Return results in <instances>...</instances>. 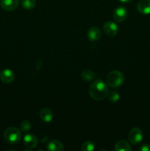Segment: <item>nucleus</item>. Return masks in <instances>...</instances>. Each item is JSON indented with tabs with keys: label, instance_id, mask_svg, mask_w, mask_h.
I'll use <instances>...</instances> for the list:
<instances>
[{
	"label": "nucleus",
	"instance_id": "obj_9",
	"mask_svg": "<svg viewBox=\"0 0 150 151\" xmlns=\"http://www.w3.org/2000/svg\"><path fill=\"white\" fill-rule=\"evenodd\" d=\"M137 9L141 14H150V0H140L137 5Z\"/></svg>",
	"mask_w": 150,
	"mask_h": 151
},
{
	"label": "nucleus",
	"instance_id": "obj_11",
	"mask_svg": "<svg viewBox=\"0 0 150 151\" xmlns=\"http://www.w3.org/2000/svg\"><path fill=\"white\" fill-rule=\"evenodd\" d=\"M101 29L98 27H92L88 32V38L91 41H96L101 38Z\"/></svg>",
	"mask_w": 150,
	"mask_h": 151
},
{
	"label": "nucleus",
	"instance_id": "obj_2",
	"mask_svg": "<svg viewBox=\"0 0 150 151\" xmlns=\"http://www.w3.org/2000/svg\"><path fill=\"white\" fill-rule=\"evenodd\" d=\"M21 132L15 127H9L6 128L4 132V138L9 144L14 145L19 142L21 139Z\"/></svg>",
	"mask_w": 150,
	"mask_h": 151
},
{
	"label": "nucleus",
	"instance_id": "obj_16",
	"mask_svg": "<svg viewBox=\"0 0 150 151\" xmlns=\"http://www.w3.org/2000/svg\"><path fill=\"white\" fill-rule=\"evenodd\" d=\"M21 5L26 10H32L36 5L35 0H21Z\"/></svg>",
	"mask_w": 150,
	"mask_h": 151
},
{
	"label": "nucleus",
	"instance_id": "obj_5",
	"mask_svg": "<svg viewBox=\"0 0 150 151\" xmlns=\"http://www.w3.org/2000/svg\"><path fill=\"white\" fill-rule=\"evenodd\" d=\"M128 16V11L126 7H116L113 11V19L117 22H123L124 21L126 20Z\"/></svg>",
	"mask_w": 150,
	"mask_h": 151
},
{
	"label": "nucleus",
	"instance_id": "obj_19",
	"mask_svg": "<svg viewBox=\"0 0 150 151\" xmlns=\"http://www.w3.org/2000/svg\"><path fill=\"white\" fill-rule=\"evenodd\" d=\"M31 128H32V125L31 123L27 120H24L23 122H21V123L20 124V128L22 131L24 132H27V131H30Z\"/></svg>",
	"mask_w": 150,
	"mask_h": 151
},
{
	"label": "nucleus",
	"instance_id": "obj_12",
	"mask_svg": "<svg viewBox=\"0 0 150 151\" xmlns=\"http://www.w3.org/2000/svg\"><path fill=\"white\" fill-rule=\"evenodd\" d=\"M39 116L44 122H50L53 119V113L50 109H43L40 111Z\"/></svg>",
	"mask_w": 150,
	"mask_h": 151
},
{
	"label": "nucleus",
	"instance_id": "obj_6",
	"mask_svg": "<svg viewBox=\"0 0 150 151\" xmlns=\"http://www.w3.org/2000/svg\"><path fill=\"white\" fill-rule=\"evenodd\" d=\"M103 29H104V32L106 35L108 36H115L117 35L119 32V28H118L117 24L115 22H106L103 25Z\"/></svg>",
	"mask_w": 150,
	"mask_h": 151
},
{
	"label": "nucleus",
	"instance_id": "obj_15",
	"mask_svg": "<svg viewBox=\"0 0 150 151\" xmlns=\"http://www.w3.org/2000/svg\"><path fill=\"white\" fill-rule=\"evenodd\" d=\"M95 77V73L91 69H85L81 73V78L85 82H90V81H94Z\"/></svg>",
	"mask_w": 150,
	"mask_h": 151
},
{
	"label": "nucleus",
	"instance_id": "obj_10",
	"mask_svg": "<svg viewBox=\"0 0 150 151\" xmlns=\"http://www.w3.org/2000/svg\"><path fill=\"white\" fill-rule=\"evenodd\" d=\"M19 4V0H1V7L7 11L16 10Z\"/></svg>",
	"mask_w": 150,
	"mask_h": 151
},
{
	"label": "nucleus",
	"instance_id": "obj_4",
	"mask_svg": "<svg viewBox=\"0 0 150 151\" xmlns=\"http://www.w3.org/2000/svg\"><path fill=\"white\" fill-rule=\"evenodd\" d=\"M128 139L129 142L134 145L141 142L143 139V133L140 128H134L129 131L128 134Z\"/></svg>",
	"mask_w": 150,
	"mask_h": 151
},
{
	"label": "nucleus",
	"instance_id": "obj_21",
	"mask_svg": "<svg viewBox=\"0 0 150 151\" xmlns=\"http://www.w3.org/2000/svg\"><path fill=\"white\" fill-rule=\"evenodd\" d=\"M118 1H119L120 2H122V3H128V2H130L132 0H118Z\"/></svg>",
	"mask_w": 150,
	"mask_h": 151
},
{
	"label": "nucleus",
	"instance_id": "obj_18",
	"mask_svg": "<svg viewBox=\"0 0 150 151\" xmlns=\"http://www.w3.org/2000/svg\"><path fill=\"white\" fill-rule=\"evenodd\" d=\"M107 97H108L109 100L113 103H116L118 102L120 99V95H119V93L116 91H111L110 92H108L107 94Z\"/></svg>",
	"mask_w": 150,
	"mask_h": 151
},
{
	"label": "nucleus",
	"instance_id": "obj_13",
	"mask_svg": "<svg viewBox=\"0 0 150 151\" xmlns=\"http://www.w3.org/2000/svg\"><path fill=\"white\" fill-rule=\"evenodd\" d=\"M47 150L49 151H63L64 150V146L58 140H51L47 145Z\"/></svg>",
	"mask_w": 150,
	"mask_h": 151
},
{
	"label": "nucleus",
	"instance_id": "obj_7",
	"mask_svg": "<svg viewBox=\"0 0 150 151\" xmlns=\"http://www.w3.org/2000/svg\"><path fill=\"white\" fill-rule=\"evenodd\" d=\"M38 139L37 137L33 134H26L24 137V145L28 148H35L38 145Z\"/></svg>",
	"mask_w": 150,
	"mask_h": 151
},
{
	"label": "nucleus",
	"instance_id": "obj_1",
	"mask_svg": "<svg viewBox=\"0 0 150 151\" xmlns=\"http://www.w3.org/2000/svg\"><path fill=\"white\" fill-rule=\"evenodd\" d=\"M109 92L108 85L102 80H96L90 86L89 94L94 100L101 101L107 97Z\"/></svg>",
	"mask_w": 150,
	"mask_h": 151
},
{
	"label": "nucleus",
	"instance_id": "obj_20",
	"mask_svg": "<svg viewBox=\"0 0 150 151\" xmlns=\"http://www.w3.org/2000/svg\"><path fill=\"white\" fill-rule=\"evenodd\" d=\"M139 150L141 151H150V145L147 144L142 145L139 147Z\"/></svg>",
	"mask_w": 150,
	"mask_h": 151
},
{
	"label": "nucleus",
	"instance_id": "obj_17",
	"mask_svg": "<svg viewBox=\"0 0 150 151\" xmlns=\"http://www.w3.org/2000/svg\"><path fill=\"white\" fill-rule=\"evenodd\" d=\"M81 149L83 151H93L95 150V145L92 142H85L82 144Z\"/></svg>",
	"mask_w": 150,
	"mask_h": 151
},
{
	"label": "nucleus",
	"instance_id": "obj_8",
	"mask_svg": "<svg viewBox=\"0 0 150 151\" xmlns=\"http://www.w3.org/2000/svg\"><path fill=\"white\" fill-rule=\"evenodd\" d=\"M0 80L4 83H10L15 80V74L12 70L8 69H3L0 72Z\"/></svg>",
	"mask_w": 150,
	"mask_h": 151
},
{
	"label": "nucleus",
	"instance_id": "obj_3",
	"mask_svg": "<svg viewBox=\"0 0 150 151\" xmlns=\"http://www.w3.org/2000/svg\"><path fill=\"white\" fill-rule=\"evenodd\" d=\"M124 76L119 71L114 70L110 72L107 77V83L109 86L112 88H119L123 84Z\"/></svg>",
	"mask_w": 150,
	"mask_h": 151
},
{
	"label": "nucleus",
	"instance_id": "obj_14",
	"mask_svg": "<svg viewBox=\"0 0 150 151\" xmlns=\"http://www.w3.org/2000/svg\"><path fill=\"white\" fill-rule=\"evenodd\" d=\"M115 150L116 151H131L132 147L125 140H119L115 145Z\"/></svg>",
	"mask_w": 150,
	"mask_h": 151
}]
</instances>
